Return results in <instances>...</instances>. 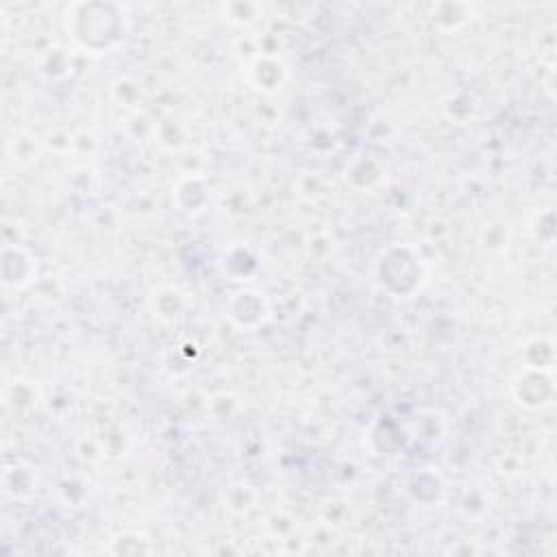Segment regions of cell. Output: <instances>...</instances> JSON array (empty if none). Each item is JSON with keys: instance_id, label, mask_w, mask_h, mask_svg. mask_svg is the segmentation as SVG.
Instances as JSON below:
<instances>
[{"instance_id": "7a4b0ae2", "label": "cell", "mask_w": 557, "mask_h": 557, "mask_svg": "<svg viewBox=\"0 0 557 557\" xmlns=\"http://www.w3.org/2000/svg\"><path fill=\"white\" fill-rule=\"evenodd\" d=\"M379 281H381V287L387 289L389 294L394 292L396 287V281L398 276H407V281L411 283V287L416 292H420L422 283L426 281V268H424V261L420 259L418 250L409 244H400V246H392L387 248L379 263Z\"/></svg>"}, {"instance_id": "6da1fadb", "label": "cell", "mask_w": 557, "mask_h": 557, "mask_svg": "<svg viewBox=\"0 0 557 557\" xmlns=\"http://www.w3.org/2000/svg\"><path fill=\"white\" fill-rule=\"evenodd\" d=\"M67 33L89 54H104L122 46L128 33V13L122 4H72Z\"/></svg>"}, {"instance_id": "8992f818", "label": "cell", "mask_w": 557, "mask_h": 557, "mask_svg": "<svg viewBox=\"0 0 557 557\" xmlns=\"http://www.w3.org/2000/svg\"><path fill=\"white\" fill-rule=\"evenodd\" d=\"M152 315L165 324H176L185 315V294L172 285L157 287L150 294Z\"/></svg>"}, {"instance_id": "5b68a950", "label": "cell", "mask_w": 557, "mask_h": 557, "mask_svg": "<svg viewBox=\"0 0 557 557\" xmlns=\"http://www.w3.org/2000/svg\"><path fill=\"white\" fill-rule=\"evenodd\" d=\"M172 196L176 198L178 211H183L185 215H200L207 211L209 200H211V191L205 183V178L200 174H187L183 176L176 187L172 189Z\"/></svg>"}, {"instance_id": "3957f363", "label": "cell", "mask_w": 557, "mask_h": 557, "mask_svg": "<svg viewBox=\"0 0 557 557\" xmlns=\"http://www.w3.org/2000/svg\"><path fill=\"white\" fill-rule=\"evenodd\" d=\"M242 76L252 91L261 96H274L285 87L289 72L281 57L270 52H259L246 61Z\"/></svg>"}, {"instance_id": "277c9868", "label": "cell", "mask_w": 557, "mask_h": 557, "mask_svg": "<svg viewBox=\"0 0 557 557\" xmlns=\"http://www.w3.org/2000/svg\"><path fill=\"white\" fill-rule=\"evenodd\" d=\"M226 315L237 329L252 331L257 326H263L272 315V305L265 298V294L257 289H239L228 298Z\"/></svg>"}]
</instances>
